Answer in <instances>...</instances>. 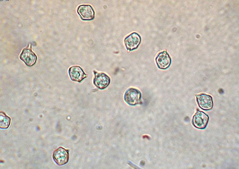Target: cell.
<instances>
[{"label":"cell","mask_w":239,"mask_h":169,"mask_svg":"<svg viewBox=\"0 0 239 169\" xmlns=\"http://www.w3.org/2000/svg\"><path fill=\"white\" fill-rule=\"evenodd\" d=\"M209 117L208 116L203 112L198 111L194 115L192 123L197 128L203 129L207 126Z\"/></svg>","instance_id":"cell-3"},{"label":"cell","mask_w":239,"mask_h":169,"mask_svg":"<svg viewBox=\"0 0 239 169\" xmlns=\"http://www.w3.org/2000/svg\"><path fill=\"white\" fill-rule=\"evenodd\" d=\"M95 77L93 80L94 85L100 89H103L109 85L110 79L106 74L103 73H98L94 71Z\"/></svg>","instance_id":"cell-5"},{"label":"cell","mask_w":239,"mask_h":169,"mask_svg":"<svg viewBox=\"0 0 239 169\" xmlns=\"http://www.w3.org/2000/svg\"><path fill=\"white\" fill-rule=\"evenodd\" d=\"M197 99L199 106L202 109L208 110L212 108L213 102L212 97L210 95L201 94L197 96Z\"/></svg>","instance_id":"cell-9"},{"label":"cell","mask_w":239,"mask_h":169,"mask_svg":"<svg viewBox=\"0 0 239 169\" xmlns=\"http://www.w3.org/2000/svg\"><path fill=\"white\" fill-rule=\"evenodd\" d=\"M141 41V37L139 34L134 32L126 37L124 41L127 49L129 51H131L138 47Z\"/></svg>","instance_id":"cell-6"},{"label":"cell","mask_w":239,"mask_h":169,"mask_svg":"<svg viewBox=\"0 0 239 169\" xmlns=\"http://www.w3.org/2000/svg\"><path fill=\"white\" fill-rule=\"evenodd\" d=\"M29 46L23 49L20 55V58L27 65L30 66L35 63L37 57L32 51L30 46Z\"/></svg>","instance_id":"cell-4"},{"label":"cell","mask_w":239,"mask_h":169,"mask_svg":"<svg viewBox=\"0 0 239 169\" xmlns=\"http://www.w3.org/2000/svg\"><path fill=\"white\" fill-rule=\"evenodd\" d=\"M71 79L73 81L80 82L87 77L82 69L79 66H73L71 67L69 71Z\"/></svg>","instance_id":"cell-8"},{"label":"cell","mask_w":239,"mask_h":169,"mask_svg":"<svg viewBox=\"0 0 239 169\" xmlns=\"http://www.w3.org/2000/svg\"><path fill=\"white\" fill-rule=\"evenodd\" d=\"M124 99L125 102L131 106H135L140 103L141 99V93L137 89L131 88L125 92Z\"/></svg>","instance_id":"cell-1"},{"label":"cell","mask_w":239,"mask_h":169,"mask_svg":"<svg viewBox=\"0 0 239 169\" xmlns=\"http://www.w3.org/2000/svg\"><path fill=\"white\" fill-rule=\"evenodd\" d=\"M69 149L60 147L55 150L52 157L55 162L58 165L61 166L66 164L69 158Z\"/></svg>","instance_id":"cell-2"},{"label":"cell","mask_w":239,"mask_h":169,"mask_svg":"<svg viewBox=\"0 0 239 169\" xmlns=\"http://www.w3.org/2000/svg\"><path fill=\"white\" fill-rule=\"evenodd\" d=\"M156 61L158 67L162 69H167L171 63V58L166 51L159 53L156 58Z\"/></svg>","instance_id":"cell-7"},{"label":"cell","mask_w":239,"mask_h":169,"mask_svg":"<svg viewBox=\"0 0 239 169\" xmlns=\"http://www.w3.org/2000/svg\"><path fill=\"white\" fill-rule=\"evenodd\" d=\"M77 12L82 19L89 20L94 17V13L92 7L89 5H82L77 9Z\"/></svg>","instance_id":"cell-10"},{"label":"cell","mask_w":239,"mask_h":169,"mask_svg":"<svg viewBox=\"0 0 239 169\" xmlns=\"http://www.w3.org/2000/svg\"><path fill=\"white\" fill-rule=\"evenodd\" d=\"M0 120L1 128L6 129L9 127L10 124L11 119L3 112H0Z\"/></svg>","instance_id":"cell-11"}]
</instances>
